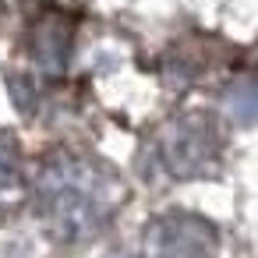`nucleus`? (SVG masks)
<instances>
[{
	"instance_id": "f257e3e1",
	"label": "nucleus",
	"mask_w": 258,
	"mask_h": 258,
	"mask_svg": "<svg viewBox=\"0 0 258 258\" xmlns=\"http://www.w3.org/2000/svg\"><path fill=\"white\" fill-rule=\"evenodd\" d=\"M216 149H219L216 127L198 117H184V120L170 124L159 138V156H163L166 170L177 177H191V173L205 170L212 163Z\"/></svg>"
},
{
	"instance_id": "f03ea898",
	"label": "nucleus",
	"mask_w": 258,
	"mask_h": 258,
	"mask_svg": "<svg viewBox=\"0 0 258 258\" xmlns=\"http://www.w3.org/2000/svg\"><path fill=\"white\" fill-rule=\"evenodd\" d=\"M152 258H212L216 233L195 216H163L145 233Z\"/></svg>"
},
{
	"instance_id": "7ed1b4c3",
	"label": "nucleus",
	"mask_w": 258,
	"mask_h": 258,
	"mask_svg": "<svg viewBox=\"0 0 258 258\" xmlns=\"http://www.w3.org/2000/svg\"><path fill=\"white\" fill-rule=\"evenodd\" d=\"M226 106H230V117H237L240 124L258 120V85H254V82H240V85L226 96Z\"/></svg>"
}]
</instances>
